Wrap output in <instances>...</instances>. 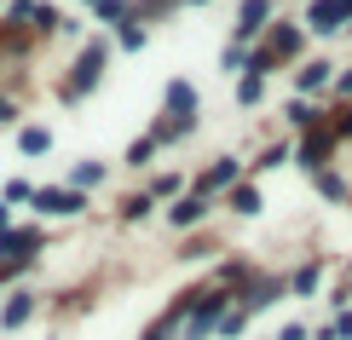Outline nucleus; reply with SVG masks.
<instances>
[{
	"label": "nucleus",
	"instance_id": "1",
	"mask_svg": "<svg viewBox=\"0 0 352 340\" xmlns=\"http://www.w3.org/2000/svg\"><path fill=\"white\" fill-rule=\"evenodd\" d=\"M346 12H352V0H318L306 23H312L318 35H329V29H341V18H346Z\"/></svg>",
	"mask_w": 352,
	"mask_h": 340
},
{
	"label": "nucleus",
	"instance_id": "2",
	"mask_svg": "<svg viewBox=\"0 0 352 340\" xmlns=\"http://www.w3.org/2000/svg\"><path fill=\"white\" fill-rule=\"evenodd\" d=\"M35 208H41V214H76V208H81V196H76V190H41Z\"/></svg>",
	"mask_w": 352,
	"mask_h": 340
},
{
	"label": "nucleus",
	"instance_id": "3",
	"mask_svg": "<svg viewBox=\"0 0 352 340\" xmlns=\"http://www.w3.org/2000/svg\"><path fill=\"white\" fill-rule=\"evenodd\" d=\"M168 110H173V115H185V122H190V110H197V87L173 81V87H168Z\"/></svg>",
	"mask_w": 352,
	"mask_h": 340
},
{
	"label": "nucleus",
	"instance_id": "4",
	"mask_svg": "<svg viewBox=\"0 0 352 340\" xmlns=\"http://www.w3.org/2000/svg\"><path fill=\"white\" fill-rule=\"evenodd\" d=\"M98 69H104V47H87V52H81V76H76V87L98 81Z\"/></svg>",
	"mask_w": 352,
	"mask_h": 340
},
{
	"label": "nucleus",
	"instance_id": "5",
	"mask_svg": "<svg viewBox=\"0 0 352 340\" xmlns=\"http://www.w3.org/2000/svg\"><path fill=\"white\" fill-rule=\"evenodd\" d=\"M29 306H35V294H12V306L0 312V323H6V329H18V323L29 317Z\"/></svg>",
	"mask_w": 352,
	"mask_h": 340
},
{
	"label": "nucleus",
	"instance_id": "6",
	"mask_svg": "<svg viewBox=\"0 0 352 340\" xmlns=\"http://www.w3.org/2000/svg\"><path fill=\"white\" fill-rule=\"evenodd\" d=\"M47 144H52V133H47V127H29V133H23V156H41Z\"/></svg>",
	"mask_w": 352,
	"mask_h": 340
},
{
	"label": "nucleus",
	"instance_id": "7",
	"mask_svg": "<svg viewBox=\"0 0 352 340\" xmlns=\"http://www.w3.org/2000/svg\"><path fill=\"white\" fill-rule=\"evenodd\" d=\"M237 179V161H219V168H208V179H202V190H214V185H231Z\"/></svg>",
	"mask_w": 352,
	"mask_h": 340
},
{
	"label": "nucleus",
	"instance_id": "8",
	"mask_svg": "<svg viewBox=\"0 0 352 340\" xmlns=\"http://www.w3.org/2000/svg\"><path fill=\"white\" fill-rule=\"evenodd\" d=\"M260 18H266V0H243V35L260 29Z\"/></svg>",
	"mask_w": 352,
	"mask_h": 340
},
{
	"label": "nucleus",
	"instance_id": "9",
	"mask_svg": "<svg viewBox=\"0 0 352 340\" xmlns=\"http://www.w3.org/2000/svg\"><path fill=\"white\" fill-rule=\"evenodd\" d=\"M202 219V202H179V208H173V225H197Z\"/></svg>",
	"mask_w": 352,
	"mask_h": 340
},
{
	"label": "nucleus",
	"instance_id": "10",
	"mask_svg": "<svg viewBox=\"0 0 352 340\" xmlns=\"http://www.w3.org/2000/svg\"><path fill=\"white\" fill-rule=\"evenodd\" d=\"M329 81V64H306L300 69V87H324Z\"/></svg>",
	"mask_w": 352,
	"mask_h": 340
},
{
	"label": "nucleus",
	"instance_id": "11",
	"mask_svg": "<svg viewBox=\"0 0 352 340\" xmlns=\"http://www.w3.org/2000/svg\"><path fill=\"white\" fill-rule=\"evenodd\" d=\"M0 248H6V254H29V248H35V236H29V231H18V236H6Z\"/></svg>",
	"mask_w": 352,
	"mask_h": 340
},
{
	"label": "nucleus",
	"instance_id": "12",
	"mask_svg": "<svg viewBox=\"0 0 352 340\" xmlns=\"http://www.w3.org/2000/svg\"><path fill=\"white\" fill-rule=\"evenodd\" d=\"M98 179H104V168H98V161H81V168H76V185H98Z\"/></svg>",
	"mask_w": 352,
	"mask_h": 340
},
{
	"label": "nucleus",
	"instance_id": "13",
	"mask_svg": "<svg viewBox=\"0 0 352 340\" xmlns=\"http://www.w3.org/2000/svg\"><path fill=\"white\" fill-rule=\"evenodd\" d=\"M231 202H237V214H254V208H260V196H254V190H248V185H243V190H237V196H231Z\"/></svg>",
	"mask_w": 352,
	"mask_h": 340
},
{
	"label": "nucleus",
	"instance_id": "14",
	"mask_svg": "<svg viewBox=\"0 0 352 340\" xmlns=\"http://www.w3.org/2000/svg\"><path fill=\"white\" fill-rule=\"evenodd\" d=\"M341 127H346V133H352V110H346V122H341Z\"/></svg>",
	"mask_w": 352,
	"mask_h": 340
}]
</instances>
